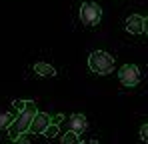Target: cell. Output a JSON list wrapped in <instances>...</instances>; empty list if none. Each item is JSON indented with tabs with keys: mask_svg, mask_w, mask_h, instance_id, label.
Segmentation results:
<instances>
[{
	"mask_svg": "<svg viewBox=\"0 0 148 144\" xmlns=\"http://www.w3.org/2000/svg\"><path fill=\"white\" fill-rule=\"evenodd\" d=\"M36 112H38L36 102L26 100V106L20 110V114L10 122V126L6 128V130H8V136L14 140V138H18L20 134H26V132H28V126H30V120L34 118V114H36Z\"/></svg>",
	"mask_w": 148,
	"mask_h": 144,
	"instance_id": "1",
	"label": "cell"
},
{
	"mask_svg": "<svg viewBox=\"0 0 148 144\" xmlns=\"http://www.w3.org/2000/svg\"><path fill=\"white\" fill-rule=\"evenodd\" d=\"M88 66H90V70L96 72V74H110L112 68H114V58H112L108 52L96 50V52L90 54V58H88Z\"/></svg>",
	"mask_w": 148,
	"mask_h": 144,
	"instance_id": "2",
	"label": "cell"
},
{
	"mask_svg": "<svg viewBox=\"0 0 148 144\" xmlns=\"http://www.w3.org/2000/svg\"><path fill=\"white\" fill-rule=\"evenodd\" d=\"M100 16H102V10L96 2H84L80 6V20L84 26H96L100 22Z\"/></svg>",
	"mask_w": 148,
	"mask_h": 144,
	"instance_id": "3",
	"label": "cell"
},
{
	"mask_svg": "<svg viewBox=\"0 0 148 144\" xmlns=\"http://www.w3.org/2000/svg\"><path fill=\"white\" fill-rule=\"evenodd\" d=\"M118 80L124 86H136L140 82V70L136 64H124L118 70Z\"/></svg>",
	"mask_w": 148,
	"mask_h": 144,
	"instance_id": "4",
	"label": "cell"
},
{
	"mask_svg": "<svg viewBox=\"0 0 148 144\" xmlns=\"http://www.w3.org/2000/svg\"><path fill=\"white\" fill-rule=\"evenodd\" d=\"M126 30L130 34H144L146 32V18L140 14H132L126 18Z\"/></svg>",
	"mask_w": 148,
	"mask_h": 144,
	"instance_id": "5",
	"label": "cell"
},
{
	"mask_svg": "<svg viewBox=\"0 0 148 144\" xmlns=\"http://www.w3.org/2000/svg\"><path fill=\"white\" fill-rule=\"evenodd\" d=\"M50 124V116L48 114H44V112H36L34 114V118L30 120V126H28V130L32 132V134H42L44 132V128Z\"/></svg>",
	"mask_w": 148,
	"mask_h": 144,
	"instance_id": "6",
	"label": "cell"
},
{
	"mask_svg": "<svg viewBox=\"0 0 148 144\" xmlns=\"http://www.w3.org/2000/svg\"><path fill=\"white\" fill-rule=\"evenodd\" d=\"M86 128H88V120H86L84 114H70V118H68V130H72V132H76L80 136L82 132H86Z\"/></svg>",
	"mask_w": 148,
	"mask_h": 144,
	"instance_id": "7",
	"label": "cell"
},
{
	"mask_svg": "<svg viewBox=\"0 0 148 144\" xmlns=\"http://www.w3.org/2000/svg\"><path fill=\"white\" fill-rule=\"evenodd\" d=\"M34 72H36L38 76H54V74H56L54 66H50L46 62H36V64H34Z\"/></svg>",
	"mask_w": 148,
	"mask_h": 144,
	"instance_id": "8",
	"label": "cell"
},
{
	"mask_svg": "<svg viewBox=\"0 0 148 144\" xmlns=\"http://www.w3.org/2000/svg\"><path fill=\"white\" fill-rule=\"evenodd\" d=\"M78 134L76 132H72V130H68V132H64V136L60 138V142L62 144H78Z\"/></svg>",
	"mask_w": 148,
	"mask_h": 144,
	"instance_id": "9",
	"label": "cell"
},
{
	"mask_svg": "<svg viewBox=\"0 0 148 144\" xmlns=\"http://www.w3.org/2000/svg\"><path fill=\"white\" fill-rule=\"evenodd\" d=\"M12 120H14V116L10 112H0V130H6Z\"/></svg>",
	"mask_w": 148,
	"mask_h": 144,
	"instance_id": "10",
	"label": "cell"
},
{
	"mask_svg": "<svg viewBox=\"0 0 148 144\" xmlns=\"http://www.w3.org/2000/svg\"><path fill=\"white\" fill-rule=\"evenodd\" d=\"M42 134H44L46 138H54V136L58 134V126H56V124H48V126L44 128V132H42Z\"/></svg>",
	"mask_w": 148,
	"mask_h": 144,
	"instance_id": "11",
	"label": "cell"
},
{
	"mask_svg": "<svg viewBox=\"0 0 148 144\" xmlns=\"http://www.w3.org/2000/svg\"><path fill=\"white\" fill-rule=\"evenodd\" d=\"M14 144H30V138L26 134H20L18 138H14Z\"/></svg>",
	"mask_w": 148,
	"mask_h": 144,
	"instance_id": "12",
	"label": "cell"
},
{
	"mask_svg": "<svg viewBox=\"0 0 148 144\" xmlns=\"http://www.w3.org/2000/svg\"><path fill=\"white\" fill-rule=\"evenodd\" d=\"M64 122V114H56L54 118H50V124H56V126H60Z\"/></svg>",
	"mask_w": 148,
	"mask_h": 144,
	"instance_id": "13",
	"label": "cell"
},
{
	"mask_svg": "<svg viewBox=\"0 0 148 144\" xmlns=\"http://www.w3.org/2000/svg\"><path fill=\"white\" fill-rule=\"evenodd\" d=\"M12 104H14V108H16V110H22V108L26 106V100H20V98H16Z\"/></svg>",
	"mask_w": 148,
	"mask_h": 144,
	"instance_id": "14",
	"label": "cell"
},
{
	"mask_svg": "<svg viewBox=\"0 0 148 144\" xmlns=\"http://www.w3.org/2000/svg\"><path fill=\"white\" fill-rule=\"evenodd\" d=\"M140 138H142V142H146V140H148V128H146V124L140 128Z\"/></svg>",
	"mask_w": 148,
	"mask_h": 144,
	"instance_id": "15",
	"label": "cell"
},
{
	"mask_svg": "<svg viewBox=\"0 0 148 144\" xmlns=\"http://www.w3.org/2000/svg\"><path fill=\"white\" fill-rule=\"evenodd\" d=\"M80 144H98L96 140H88V142H80Z\"/></svg>",
	"mask_w": 148,
	"mask_h": 144,
	"instance_id": "16",
	"label": "cell"
}]
</instances>
